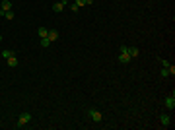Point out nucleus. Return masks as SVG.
<instances>
[{
  "instance_id": "1",
  "label": "nucleus",
  "mask_w": 175,
  "mask_h": 130,
  "mask_svg": "<svg viewBox=\"0 0 175 130\" xmlns=\"http://www.w3.org/2000/svg\"><path fill=\"white\" fill-rule=\"evenodd\" d=\"M132 58H130V55H129V47H121V55H119V62H123V64H127V62H130Z\"/></svg>"
},
{
  "instance_id": "2",
  "label": "nucleus",
  "mask_w": 175,
  "mask_h": 130,
  "mask_svg": "<svg viewBox=\"0 0 175 130\" xmlns=\"http://www.w3.org/2000/svg\"><path fill=\"white\" fill-rule=\"evenodd\" d=\"M29 121H31V115H29V113H22L20 119H18V122H16V126H18V128H23Z\"/></svg>"
},
{
  "instance_id": "3",
  "label": "nucleus",
  "mask_w": 175,
  "mask_h": 130,
  "mask_svg": "<svg viewBox=\"0 0 175 130\" xmlns=\"http://www.w3.org/2000/svg\"><path fill=\"white\" fill-rule=\"evenodd\" d=\"M88 115H90V119H92L93 122H101L103 121V115L99 111H95V109H90V111H88Z\"/></svg>"
},
{
  "instance_id": "4",
  "label": "nucleus",
  "mask_w": 175,
  "mask_h": 130,
  "mask_svg": "<svg viewBox=\"0 0 175 130\" xmlns=\"http://www.w3.org/2000/svg\"><path fill=\"white\" fill-rule=\"evenodd\" d=\"M8 10H12V2L10 0H2V4H0V16L4 14V12H8Z\"/></svg>"
},
{
  "instance_id": "5",
  "label": "nucleus",
  "mask_w": 175,
  "mask_h": 130,
  "mask_svg": "<svg viewBox=\"0 0 175 130\" xmlns=\"http://www.w3.org/2000/svg\"><path fill=\"white\" fill-rule=\"evenodd\" d=\"M163 103H166V109H175V95L171 93L169 97H166V101H163Z\"/></svg>"
},
{
  "instance_id": "6",
  "label": "nucleus",
  "mask_w": 175,
  "mask_h": 130,
  "mask_svg": "<svg viewBox=\"0 0 175 130\" xmlns=\"http://www.w3.org/2000/svg\"><path fill=\"white\" fill-rule=\"evenodd\" d=\"M64 6H66V0H62V2H55V4H53V12H56V14H59V12H62V10H64Z\"/></svg>"
},
{
  "instance_id": "7",
  "label": "nucleus",
  "mask_w": 175,
  "mask_h": 130,
  "mask_svg": "<svg viewBox=\"0 0 175 130\" xmlns=\"http://www.w3.org/2000/svg\"><path fill=\"white\" fill-rule=\"evenodd\" d=\"M47 39H49V41H56V39H59V31H56V29H49V33H47Z\"/></svg>"
},
{
  "instance_id": "8",
  "label": "nucleus",
  "mask_w": 175,
  "mask_h": 130,
  "mask_svg": "<svg viewBox=\"0 0 175 130\" xmlns=\"http://www.w3.org/2000/svg\"><path fill=\"white\" fill-rule=\"evenodd\" d=\"M6 62H8L10 68H16V66H18V58H16V55H14V56H10V58H6Z\"/></svg>"
},
{
  "instance_id": "9",
  "label": "nucleus",
  "mask_w": 175,
  "mask_h": 130,
  "mask_svg": "<svg viewBox=\"0 0 175 130\" xmlns=\"http://www.w3.org/2000/svg\"><path fill=\"white\" fill-rule=\"evenodd\" d=\"M160 122H161V126H169V122H171L169 115H161L160 116Z\"/></svg>"
},
{
  "instance_id": "10",
  "label": "nucleus",
  "mask_w": 175,
  "mask_h": 130,
  "mask_svg": "<svg viewBox=\"0 0 175 130\" xmlns=\"http://www.w3.org/2000/svg\"><path fill=\"white\" fill-rule=\"evenodd\" d=\"M129 55H130V58H136V56L140 55V51L136 47H129Z\"/></svg>"
},
{
  "instance_id": "11",
  "label": "nucleus",
  "mask_w": 175,
  "mask_h": 130,
  "mask_svg": "<svg viewBox=\"0 0 175 130\" xmlns=\"http://www.w3.org/2000/svg\"><path fill=\"white\" fill-rule=\"evenodd\" d=\"M92 2H93V0H76L74 4H76V6H78V8H80V6H90V4H92Z\"/></svg>"
},
{
  "instance_id": "12",
  "label": "nucleus",
  "mask_w": 175,
  "mask_h": 130,
  "mask_svg": "<svg viewBox=\"0 0 175 130\" xmlns=\"http://www.w3.org/2000/svg\"><path fill=\"white\" fill-rule=\"evenodd\" d=\"M37 33H39V37H47L49 29H47V27H39V29H37Z\"/></svg>"
},
{
  "instance_id": "13",
  "label": "nucleus",
  "mask_w": 175,
  "mask_h": 130,
  "mask_svg": "<svg viewBox=\"0 0 175 130\" xmlns=\"http://www.w3.org/2000/svg\"><path fill=\"white\" fill-rule=\"evenodd\" d=\"M39 45H41V47H49V45H51V41H49L47 37H41V41H39Z\"/></svg>"
},
{
  "instance_id": "14",
  "label": "nucleus",
  "mask_w": 175,
  "mask_h": 130,
  "mask_svg": "<svg viewBox=\"0 0 175 130\" xmlns=\"http://www.w3.org/2000/svg\"><path fill=\"white\" fill-rule=\"evenodd\" d=\"M2 16H4L6 19H14V12H12V10H8V12H4Z\"/></svg>"
},
{
  "instance_id": "15",
  "label": "nucleus",
  "mask_w": 175,
  "mask_h": 130,
  "mask_svg": "<svg viewBox=\"0 0 175 130\" xmlns=\"http://www.w3.org/2000/svg\"><path fill=\"white\" fill-rule=\"evenodd\" d=\"M2 56H4V58H10V56H14V52L12 51H2Z\"/></svg>"
},
{
  "instance_id": "16",
  "label": "nucleus",
  "mask_w": 175,
  "mask_h": 130,
  "mask_svg": "<svg viewBox=\"0 0 175 130\" xmlns=\"http://www.w3.org/2000/svg\"><path fill=\"white\" fill-rule=\"evenodd\" d=\"M160 76H161V78H167V76H169V72H167V68H161Z\"/></svg>"
},
{
  "instance_id": "17",
  "label": "nucleus",
  "mask_w": 175,
  "mask_h": 130,
  "mask_svg": "<svg viewBox=\"0 0 175 130\" xmlns=\"http://www.w3.org/2000/svg\"><path fill=\"white\" fill-rule=\"evenodd\" d=\"M160 62H161V66H163V68H167V66L171 64L169 60H166V58H160Z\"/></svg>"
},
{
  "instance_id": "18",
  "label": "nucleus",
  "mask_w": 175,
  "mask_h": 130,
  "mask_svg": "<svg viewBox=\"0 0 175 130\" xmlns=\"http://www.w3.org/2000/svg\"><path fill=\"white\" fill-rule=\"evenodd\" d=\"M0 43H2V35H0Z\"/></svg>"
}]
</instances>
